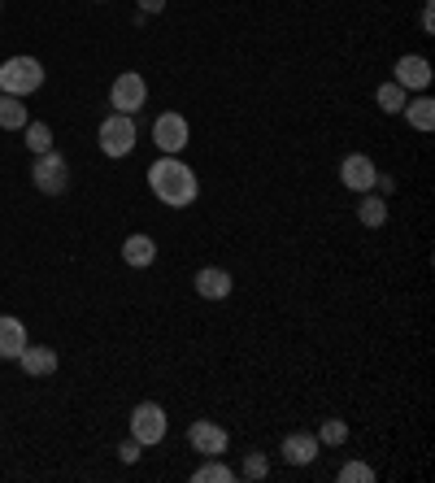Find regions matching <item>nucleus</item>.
Segmentation results:
<instances>
[{"label": "nucleus", "mask_w": 435, "mask_h": 483, "mask_svg": "<svg viewBox=\"0 0 435 483\" xmlns=\"http://www.w3.org/2000/svg\"><path fill=\"white\" fill-rule=\"evenodd\" d=\"M148 187H153V196H157L166 209H192L200 196L197 170L183 157H166V153L148 166Z\"/></svg>", "instance_id": "nucleus-1"}, {"label": "nucleus", "mask_w": 435, "mask_h": 483, "mask_svg": "<svg viewBox=\"0 0 435 483\" xmlns=\"http://www.w3.org/2000/svg\"><path fill=\"white\" fill-rule=\"evenodd\" d=\"M44 87V65L40 57H9L0 65V92L5 96H31V92H40Z\"/></svg>", "instance_id": "nucleus-2"}, {"label": "nucleus", "mask_w": 435, "mask_h": 483, "mask_svg": "<svg viewBox=\"0 0 435 483\" xmlns=\"http://www.w3.org/2000/svg\"><path fill=\"white\" fill-rule=\"evenodd\" d=\"M136 140H139V131L131 114H109V118L100 122V153L105 157H126L136 148Z\"/></svg>", "instance_id": "nucleus-3"}, {"label": "nucleus", "mask_w": 435, "mask_h": 483, "mask_svg": "<svg viewBox=\"0 0 435 483\" xmlns=\"http://www.w3.org/2000/svg\"><path fill=\"white\" fill-rule=\"evenodd\" d=\"M109 105H114V114H131V118H136L139 109L148 105V83H144V75L122 70L118 79H114V87H109Z\"/></svg>", "instance_id": "nucleus-4"}, {"label": "nucleus", "mask_w": 435, "mask_h": 483, "mask_svg": "<svg viewBox=\"0 0 435 483\" xmlns=\"http://www.w3.org/2000/svg\"><path fill=\"white\" fill-rule=\"evenodd\" d=\"M166 431H170V418H166V409H161L157 401H144L131 409V436H136L144 448H148V444H161Z\"/></svg>", "instance_id": "nucleus-5"}, {"label": "nucleus", "mask_w": 435, "mask_h": 483, "mask_svg": "<svg viewBox=\"0 0 435 483\" xmlns=\"http://www.w3.org/2000/svg\"><path fill=\"white\" fill-rule=\"evenodd\" d=\"M31 183L40 187L44 196H61V192H66V183H70V170H66V157H61L57 148L35 157V166H31Z\"/></svg>", "instance_id": "nucleus-6"}, {"label": "nucleus", "mask_w": 435, "mask_h": 483, "mask_svg": "<svg viewBox=\"0 0 435 483\" xmlns=\"http://www.w3.org/2000/svg\"><path fill=\"white\" fill-rule=\"evenodd\" d=\"M187 140H192V126H187L183 114H161V118L153 122V144H157L166 157H178V153L187 148Z\"/></svg>", "instance_id": "nucleus-7"}, {"label": "nucleus", "mask_w": 435, "mask_h": 483, "mask_svg": "<svg viewBox=\"0 0 435 483\" xmlns=\"http://www.w3.org/2000/svg\"><path fill=\"white\" fill-rule=\"evenodd\" d=\"M375 179H379V166L375 157H366V153H349V157L339 161V183L349 187V192H375Z\"/></svg>", "instance_id": "nucleus-8"}, {"label": "nucleus", "mask_w": 435, "mask_h": 483, "mask_svg": "<svg viewBox=\"0 0 435 483\" xmlns=\"http://www.w3.org/2000/svg\"><path fill=\"white\" fill-rule=\"evenodd\" d=\"M227 427H218V423H209V418H197V423L187 427V444L197 448L200 458H222L227 453Z\"/></svg>", "instance_id": "nucleus-9"}, {"label": "nucleus", "mask_w": 435, "mask_h": 483, "mask_svg": "<svg viewBox=\"0 0 435 483\" xmlns=\"http://www.w3.org/2000/svg\"><path fill=\"white\" fill-rule=\"evenodd\" d=\"M231 292H236L231 270H222V266H200L197 270V297L200 301H227Z\"/></svg>", "instance_id": "nucleus-10"}, {"label": "nucleus", "mask_w": 435, "mask_h": 483, "mask_svg": "<svg viewBox=\"0 0 435 483\" xmlns=\"http://www.w3.org/2000/svg\"><path fill=\"white\" fill-rule=\"evenodd\" d=\"M405 92H427L431 87V61L418 57V53H405V57L396 61V79Z\"/></svg>", "instance_id": "nucleus-11"}, {"label": "nucleus", "mask_w": 435, "mask_h": 483, "mask_svg": "<svg viewBox=\"0 0 435 483\" xmlns=\"http://www.w3.org/2000/svg\"><path fill=\"white\" fill-rule=\"evenodd\" d=\"M283 462L288 466H314L318 453H322V444H318L314 431H292V436H283Z\"/></svg>", "instance_id": "nucleus-12"}, {"label": "nucleus", "mask_w": 435, "mask_h": 483, "mask_svg": "<svg viewBox=\"0 0 435 483\" xmlns=\"http://www.w3.org/2000/svg\"><path fill=\"white\" fill-rule=\"evenodd\" d=\"M22 348H26V322L14 318V314H0V357L18 362Z\"/></svg>", "instance_id": "nucleus-13"}, {"label": "nucleus", "mask_w": 435, "mask_h": 483, "mask_svg": "<svg viewBox=\"0 0 435 483\" xmlns=\"http://www.w3.org/2000/svg\"><path fill=\"white\" fill-rule=\"evenodd\" d=\"M122 262L131 266V270H148V266L157 262V244H153V236H144V231L126 236V240H122Z\"/></svg>", "instance_id": "nucleus-14"}, {"label": "nucleus", "mask_w": 435, "mask_h": 483, "mask_svg": "<svg viewBox=\"0 0 435 483\" xmlns=\"http://www.w3.org/2000/svg\"><path fill=\"white\" fill-rule=\"evenodd\" d=\"M18 362H22V370H26V375L44 379V375H53V370H57V353H53V348H31V344H26Z\"/></svg>", "instance_id": "nucleus-15"}, {"label": "nucleus", "mask_w": 435, "mask_h": 483, "mask_svg": "<svg viewBox=\"0 0 435 483\" xmlns=\"http://www.w3.org/2000/svg\"><path fill=\"white\" fill-rule=\"evenodd\" d=\"M400 114H405V118H410V126H414V131H422V136L435 126V101H431V96H414V101H405V109H400Z\"/></svg>", "instance_id": "nucleus-16"}, {"label": "nucleus", "mask_w": 435, "mask_h": 483, "mask_svg": "<svg viewBox=\"0 0 435 483\" xmlns=\"http://www.w3.org/2000/svg\"><path fill=\"white\" fill-rule=\"evenodd\" d=\"M357 218H361V226H383V222H388V201L375 196V192H361V201H357Z\"/></svg>", "instance_id": "nucleus-17"}, {"label": "nucleus", "mask_w": 435, "mask_h": 483, "mask_svg": "<svg viewBox=\"0 0 435 483\" xmlns=\"http://www.w3.org/2000/svg\"><path fill=\"white\" fill-rule=\"evenodd\" d=\"M26 105H22V96H5L0 92V131H22L26 126Z\"/></svg>", "instance_id": "nucleus-18"}, {"label": "nucleus", "mask_w": 435, "mask_h": 483, "mask_svg": "<svg viewBox=\"0 0 435 483\" xmlns=\"http://www.w3.org/2000/svg\"><path fill=\"white\" fill-rule=\"evenodd\" d=\"M192 483H236V470L222 462V458H205V462L197 466Z\"/></svg>", "instance_id": "nucleus-19"}, {"label": "nucleus", "mask_w": 435, "mask_h": 483, "mask_svg": "<svg viewBox=\"0 0 435 483\" xmlns=\"http://www.w3.org/2000/svg\"><path fill=\"white\" fill-rule=\"evenodd\" d=\"M405 101H410V92H405L400 83H379L375 87V105L383 109V114H400Z\"/></svg>", "instance_id": "nucleus-20"}, {"label": "nucleus", "mask_w": 435, "mask_h": 483, "mask_svg": "<svg viewBox=\"0 0 435 483\" xmlns=\"http://www.w3.org/2000/svg\"><path fill=\"white\" fill-rule=\"evenodd\" d=\"M22 131H26V148H31L35 157H40V153H53V126H48V122H26Z\"/></svg>", "instance_id": "nucleus-21"}, {"label": "nucleus", "mask_w": 435, "mask_h": 483, "mask_svg": "<svg viewBox=\"0 0 435 483\" xmlns=\"http://www.w3.org/2000/svg\"><path fill=\"white\" fill-rule=\"evenodd\" d=\"M318 444H331V448H339V444L349 440V423L344 418H322V427L314 431Z\"/></svg>", "instance_id": "nucleus-22"}, {"label": "nucleus", "mask_w": 435, "mask_h": 483, "mask_svg": "<svg viewBox=\"0 0 435 483\" xmlns=\"http://www.w3.org/2000/svg\"><path fill=\"white\" fill-rule=\"evenodd\" d=\"M270 475V462H266V453H244V466H239V479L258 483Z\"/></svg>", "instance_id": "nucleus-23"}, {"label": "nucleus", "mask_w": 435, "mask_h": 483, "mask_svg": "<svg viewBox=\"0 0 435 483\" xmlns=\"http://www.w3.org/2000/svg\"><path fill=\"white\" fill-rule=\"evenodd\" d=\"M339 483H375V466H366V462H344L339 466Z\"/></svg>", "instance_id": "nucleus-24"}, {"label": "nucleus", "mask_w": 435, "mask_h": 483, "mask_svg": "<svg viewBox=\"0 0 435 483\" xmlns=\"http://www.w3.org/2000/svg\"><path fill=\"white\" fill-rule=\"evenodd\" d=\"M118 458H122V462H126V466H136L139 458H144V444H139L136 436H126V440L118 444Z\"/></svg>", "instance_id": "nucleus-25"}, {"label": "nucleus", "mask_w": 435, "mask_h": 483, "mask_svg": "<svg viewBox=\"0 0 435 483\" xmlns=\"http://www.w3.org/2000/svg\"><path fill=\"white\" fill-rule=\"evenodd\" d=\"M418 22H422V31H427V35L435 31V5H431V0L422 5V18H418Z\"/></svg>", "instance_id": "nucleus-26"}, {"label": "nucleus", "mask_w": 435, "mask_h": 483, "mask_svg": "<svg viewBox=\"0 0 435 483\" xmlns=\"http://www.w3.org/2000/svg\"><path fill=\"white\" fill-rule=\"evenodd\" d=\"M139 9H144V14H161V9H166V0H139Z\"/></svg>", "instance_id": "nucleus-27"}, {"label": "nucleus", "mask_w": 435, "mask_h": 483, "mask_svg": "<svg viewBox=\"0 0 435 483\" xmlns=\"http://www.w3.org/2000/svg\"><path fill=\"white\" fill-rule=\"evenodd\" d=\"M0 5H5V0H0Z\"/></svg>", "instance_id": "nucleus-28"}]
</instances>
